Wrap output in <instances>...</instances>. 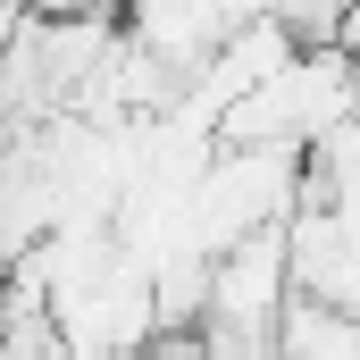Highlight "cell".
Returning <instances> with one entry per match:
<instances>
[{
	"instance_id": "cell-1",
	"label": "cell",
	"mask_w": 360,
	"mask_h": 360,
	"mask_svg": "<svg viewBox=\"0 0 360 360\" xmlns=\"http://www.w3.org/2000/svg\"><path fill=\"white\" fill-rule=\"evenodd\" d=\"M302 210V151H210L193 184V252H235Z\"/></svg>"
},
{
	"instance_id": "cell-2",
	"label": "cell",
	"mask_w": 360,
	"mask_h": 360,
	"mask_svg": "<svg viewBox=\"0 0 360 360\" xmlns=\"http://www.w3.org/2000/svg\"><path fill=\"white\" fill-rule=\"evenodd\" d=\"M293 302V252H285V226L235 243L210 260V319H201V344H276V319Z\"/></svg>"
},
{
	"instance_id": "cell-3",
	"label": "cell",
	"mask_w": 360,
	"mask_h": 360,
	"mask_svg": "<svg viewBox=\"0 0 360 360\" xmlns=\"http://www.w3.org/2000/svg\"><path fill=\"white\" fill-rule=\"evenodd\" d=\"M276 25L293 34V51H335V34H344V0H276Z\"/></svg>"
},
{
	"instance_id": "cell-4",
	"label": "cell",
	"mask_w": 360,
	"mask_h": 360,
	"mask_svg": "<svg viewBox=\"0 0 360 360\" xmlns=\"http://www.w3.org/2000/svg\"><path fill=\"white\" fill-rule=\"evenodd\" d=\"M25 17H42V25H68V17H109V8H134V0H17Z\"/></svg>"
},
{
	"instance_id": "cell-5",
	"label": "cell",
	"mask_w": 360,
	"mask_h": 360,
	"mask_svg": "<svg viewBox=\"0 0 360 360\" xmlns=\"http://www.w3.org/2000/svg\"><path fill=\"white\" fill-rule=\"evenodd\" d=\"M143 360H210V344H201V335H160Z\"/></svg>"
},
{
	"instance_id": "cell-6",
	"label": "cell",
	"mask_w": 360,
	"mask_h": 360,
	"mask_svg": "<svg viewBox=\"0 0 360 360\" xmlns=\"http://www.w3.org/2000/svg\"><path fill=\"white\" fill-rule=\"evenodd\" d=\"M335 51H344V59H352V68H360V0H352V8H344V34H335Z\"/></svg>"
},
{
	"instance_id": "cell-7",
	"label": "cell",
	"mask_w": 360,
	"mask_h": 360,
	"mask_svg": "<svg viewBox=\"0 0 360 360\" xmlns=\"http://www.w3.org/2000/svg\"><path fill=\"white\" fill-rule=\"evenodd\" d=\"M352 126H360V68H352Z\"/></svg>"
},
{
	"instance_id": "cell-8",
	"label": "cell",
	"mask_w": 360,
	"mask_h": 360,
	"mask_svg": "<svg viewBox=\"0 0 360 360\" xmlns=\"http://www.w3.org/2000/svg\"><path fill=\"white\" fill-rule=\"evenodd\" d=\"M344 8H352V0H344Z\"/></svg>"
}]
</instances>
